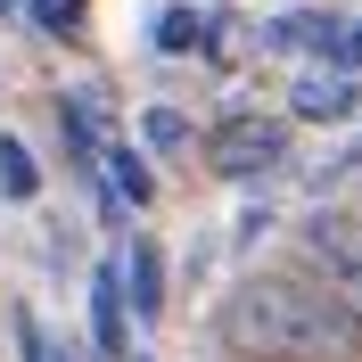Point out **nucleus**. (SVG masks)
<instances>
[{
	"instance_id": "obj_13",
	"label": "nucleus",
	"mask_w": 362,
	"mask_h": 362,
	"mask_svg": "<svg viewBox=\"0 0 362 362\" xmlns=\"http://www.w3.org/2000/svg\"><path fill=\"white\" fill-rule=\"evenodd\" d=\"M346 58H362V25H354V33H346Z\"/></svg>"
},
{
	"instance_id": "obj_5",
	"label": "nucleus",
	"mask_w": 362,
	"mask_h": 362,
	"mask_svg": "<svg viewBox=\"0 0 362 362\" xmlns=\"http://www.w3.org/2000/svg\"><path fill=\"white\" fill-rule=\"evenodd\" d=\"M296 115H305V124H346V115H354V83H346V74H305V83H296Z\"/></svg>"
},
{
	"instance_id": "obj_14",
	"label": "nucleus",
	"mask_w": 362,
	"mask_h": 362,
	"mask_svg": "<svg viewBox=\"0 0 362 362\" xmlns=\"http://www.w3.org/2000/svg\"><path fill=\"white\" fill-rule=\"evenodd\" d=\"M354 223H362V214H354Z\"/></svg>"
},
{
	"instance_id": "obj_4",
	"label": "nucleus",
	"mask_w": 362,
	"mask_h": 362,
	"mask_svg": "<svg viewBox=\"0 0 362 362\" xmlns=\"http://www.w3.org/2000/svg\"><path fill=\"white\" fill-rule=\"evenodd\" d=\"M90 338H99V362L124 354V264L90 272Z\"/></svg>"
},
{
	"instance_id": "obj_7",
	"label": "nucleus",
	"mask_w": 362,
	"mask_h": 362,
	"mask_svg": "<svg viewBox=\"0 0 362 362\" xmlns=\"http://www.w3.org/2000/svg\"><path fill=\"white\" fill-rule=\"evenodd\" d=\"M272 42H280V49H338V25H329V17H280Z\"/></svg>"
},
{
	"instance_id": "obj_6",
	"label": "nucleus",
	"mask_w": 362,
	"mask_h": 362,
	"mask_svg": "<svg viewBox=\"0 0 362 362\" xmlns=\"http://www.w3.org/2000/svg\"><path fill=\"white\" fill-rule=\"evenodd\" d=\"M124 280H132V313H140V321H157V313H165V288H157L165 272H157V247H148V239L132 247V264H124Z\"/></svg>"
},
{
	"instance_id": "obj_2",
	"label": "nucleus",
	"mask_w": 362,
	"mask_h": 362,
	"mask_svg": "<svg viewBox=\"0 0 362 362\" xmlns=\"http://www.w3.org/2000/svg\"><path fill=\"white\" fill-rule=\"evenodd\" d=\"M296 247H305V264L321 272V296L354 321V338H362V223L338 214V206H321L313 223L296 230Z\"/></svg>"
},
{
	"instance_id": "obj_1",
	"label": "nucleus",
	"mask_w": 362,
	"mask_h": 362,
	"mask_svg": "<svg viewBox=\"0 0 362 362\" xmlns=\"http://www.w3.org/2000/svg\"><path fill=\"white\" fill-rule=\"evenodd\" d=\"M223 346L239 362H354V321L305 280L255 272L247 288H230L223 305Z\"/></svg>"
},
{
	"instance_id": "obj_10",
	"label": "nucleus",
	"mask_w": 362,
	"mask_h": 362,
	"mask_svg": "<svg viewBox=\"0 0 362 362\" xmlns=\"http://www.w3.org/2000/svg\"><path fill=\"white\" fill-rule=\"evenodd\" d=\"M107 173H115V189H124L132 206H148V189H157V181H148V165H140L132 148H115V165H107Z\"/></svg>"
},
{
	"instance_id": "obj_8",
	"label": "nucleus",
	"mask_w": 362,
	"mask_h": 362,
	"mask_svg": "<svg viewBox=\"0 0 362 362\" xmlns=\"http://www.w3.org/2000/svg\"><path fill=\"white\" fill-rule=\"evenodd\" d=\"M33 189H42V173L25 157V140H0V198H33Z\"/></svg>"
},
{
	"instance_id": "obj_12",
	"label": "nucleus",
	"mask_w": 362,
	"mask_h": 362,
	"mask_svg": "<svg viewBox=\"0 0 362 362\" xmlns=\"http://www.w3.org/2000/svg\"><path fill=\"white\" fill-rule=\"evenodd\" d=\"M338 165H346V173H362V140H354V148H346V157H338Z\"/></svg>"
},
{
	"instance_id": "obj_3",
	"label": "nucleus",
	"mask_w": 362,
	"mask_h": 362,
	"mask_svg": "<svg viewBox=\"0 0 362 362\" xmlns=\"http://www.w3.org/2000/svg\"><path fill=\"white\" fill-rule=\"evenodd\" d=\"M206 157H214V173L247 181V173H272V165L288 157V132H280V124H264V115H230L223 132L206 140Z\"/></svg>"
},
{
	"instance_id": "obj_9",
	"label": "nucleus",
	"mask_w": 362,
	"mask_h": 362,
	"mask_svg": "<svg viewBox=\"0 0 362 362\" xmlns=\"http://www.w3.org/2000/svg\"><path fill=\"white\" fill-rule=\"evenodd\" d=\"M198 42H206L198 8H165V17H157V49H198Z\"/></svg>"
},
{
	"instance_id": "obj_11",
	"label": "nucleus",
	"mask_w": 362,
	"mask_h": 362,
	"mask_svg": "<svg viewBox=\"0 0 362 362\" xmlns=\"http://www.w3.org/2000/svg\"><path fill=\"white\" fill-rule=\"evenodd\" d=\"M148 140H157V148H181V140H189V124H181L173 107H148Z\"/></svg>"
}]
</instances>
